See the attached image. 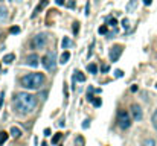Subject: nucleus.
<instances>
[{"instance_id":"obj_27","label":"nucleus","mask_w":157,"mask_h":146,"mask_svg":"<svg viewBox=\"0 0 157 146\" xmlns=\"http://www.w3.org/2000/svg\"><path fill=\"white\" fill-rule=\"evenodd\" d=\"M115 76H116V78H122V76H124V71H122V70H116V71H115Z\"/></svg>"},{"instance_id":"obj_1","label":"nucleus","mask_w":157,"mask_h":146,"mask_svg":"<svg viewBox=\"0 0 157 146\" xmlns=\"http://www.w3.org/2000/svg\"><path fill=\"white\" fill-rule=\"evenodd\" d=\"M14 110L20 114H28L32 113L34 108L37 107V97L31 93H17L14 96V101H12Z\"/></svg>"},{"instance_id":"obj_37","label":"nucleus","mask_w":157,"mask_h":146,"mask_svg":"<svg viewBox=\"0 0 157 146\" xmlns=\"http://www.w3.org/2000/svg\"><path fill=\"white\" fill-rule=\"evenodd\" d=\"M155 87H157V85H155Z\"/></svg>"},{"instance_id":"obj_3","label":"nucleus","mask_w":157,"mask_h":146,"mask_svg":"<svg viewBox=\"0 0 157 146\" xmlns=\"http://www.w3.org/2000/svg\"><path fill=\"white\" fill-rule=\"evenodd\" d=\"M55 52H48L46 55L43 56V59H41V62H43V65H44V68L46 70H49V71H54L55 68H57V62H55Z\"/></svg>"},{"instance_id":"obj_12","label":"nucleus","mask_w":157,"mask_h":146,"mask_svg":"<svg viewBox=\"0 0 157 146\" xmlns=\"http://www.w3.org/2000/svg\"><path fill=\"white\" fill-rule=\"evenodd\" d=\"M69 59H70V52H67V50L63 52V55H61V58H60V62H61V64H66Z\"/></svg>"},{"instance_id":"obj_24","label":"nucleus","mask_w":157,"mask_h":146,"mask_svg":"<svg viewBox=\"0 0 157 146\" xmlns=\"http://www.w3.org/2000/svg\"><path fill=\"white\" fill-rule=\"evenodd\" d=\"M152 125H154V128L157 129V110L152 113Z\"/></svg>"},{"instance_id":"obj_5","label":"nucleus","mask_w":157,"mask_h":146,"mask_svg":"<svg viewBox=\"0 0 157 146\" xmlns=\"http://www.w3.org/2000/svg\"><path fill=\"white\" fill-rule=\"evenodd\" d=\"M46 44H48V35L46 34H38V35L32 37V40H31L32 49H43Z\"/></svg>"},{"instance_id":"obj_25","label":"nucleus","mask_w":157,"mask_h":146,"mask_svg":"<svg viewBox=\"0 0 157 146\" xmlns=\"http://www.w3.org/2000/svg\"><path fill=\"white\" fill-rule=\"evenodd\" d=\"M134 6H136V0H131V2L128 3V6H127V11H133Z\"/></svg>"},{"instance_id":"obj_8","label":"nucleus","mask_w":157,"mask_h":146,"mask_svg":"<svg viewBox=\"0 0 157 146\" xmlns=\"http://www.w3.org/2000/svg\"><path fill=\"white\" fill-rule=\"evenodd\" d=\"M38 61H40V58H38V55H35V53H32V55H29V56L26 58V64H28L29 67H37V65H38Z\"/></svg>"},{"instance_id":"obj_9","label":"nucleus","mask_w":157,"mask_h":146,"mask_svg":"<svg viewBox=\"0 0 157 146\" xmlns=\"http://www.w3.org/2000/svg\"><path fill=\"white\" fill-rule=\"evenodd\" d=\"M87 99L90 101L95 107H101L102 105V101H101V97H95V96H92V94H87Z\"/></svg>"},{"instance_id":"obj_16","label":"nucleus","mask_w":157,"mask_h":146,"mask_svg":"<svg viewBox=\"0 0 157 146\" xmlns=\"http://www.w3.org/2000/svg\"><path fill=\"white\" fill-rule=\"evenodd\" d=\"M8 137H9V134H8V132H5V131H0V146H3V143H6Z\"/></svg>"},{"instance_id":"obj_11","label":"nucleus","mask_w":157,"mask_h":146,"mask_svg":"<svg viewBox=\"0 0 157 146\" xmlns=\"http://www.w3.org/2000/svg\"><path fill=\"white\" fill-rule=\"evenodd\" d=\"M46 6H48V0H41V3H40V5H38V6L35 8V11H34L32 17H35V15H37V14H38V12H40V11L43 9V8H46Z\"/></svg>"},{"instance_id":"obj_20","label":"nucleus","mask_w":157,"mask_h":146,"mask_svg":"<svg viewBox=\"0 0 157 146\" xmlns=\"http://www.w3.org/2000/svg\"><path fill=\"white\" fill-rule=\"evenodd\" d=\"M63 138V134L61 132H57L54 137H52V144H58V141Z\"/></svg>"},{"instance_id":"obj_23","label":"nucleus","mask_w":157,"mask_h":146,"mask_svg":"<svg viewBox=\"0 0 157 146\" xmlns=\"http://www.w3.org/2000/svg\"><path fill=\"white\" fill-rule=\"evenodd\" d=\"M122 26H124V29H127V31L130 29V20H128V18H124V20H122Z\"/></svg>"},{"instance_id":"obj_21","label":"nucleus","mask_w":157,"mask_h":146,"mask_svg":"<svg viewBox=\"0 0 157 146\" xmlns=\"http://www.w3.org/2000/svg\"><path fill=\"white\" fill-rule=\"evenodd\" d=\"M142 146H155V141L152 138H146V140H143Z\"/></svg>"},{"instance_id":"obj_30","label":"nucleus","mask_w":157,"mask_h":146,"mask_svg":"<svg viewBox=\"0 0 157 146\" xmlns=\"http://www.w3.org/2000/svg\"><path fill=\"white\" fill-rule=\"evenodd\" d=\"M90 126V120H84V123H82V128L85 129V128H88Z\"/></svg>"},{"instance_id":"obj_2","label":"nucleus","mask_w":157,"mask_h":146,"mask_svg":"<svg viewBox=\"0 0 157 146\" xmlns=\"http://www.w3.org/2000/svg\"><path fill=\"white\" fill-rule=\"evenodd\" d=\"M21 87L28 90H38L44 84V75L43 73H29V75L21 78Z\"/></svg>"},{"instance_id":"obj_35","label":"nucleus","mask_w":157,"mask_h":146,"mask_svg":"<svg viewBox=\"0 0 157 146\" xmlns=\"http://www.w3.org/2000/svg\"><path fill=\"white\" fill-rule=\"evenodd\" d=\"M57 5H64V0H55Z\"/></svg>"},{"instance_id":"obj_26","label":"nucleus","mask_w":157,"mask_h":146,"mask_svg":"<svg viewBox=\"0 0 157 146\" xmlns=\"http://www.w3.org/2000/svg\"><path fill=\"white\" fill-rule=\"evenodd\" d=\"M78 32H79V23H78V21H75V23H73V34L76 35Z\"/></svg>"},{"instance_id":"obj_15","label":"nucleus","mask_w":157,"mask_h":146,"mask_svg":"<svg viewBox=\"0 0 157 146\" xmlns=\"http://www.w3.org/2000/svg\"><path fill=\"white\" fill-rule=\"evenodd\" d=\"M11 135H12L14 138H18V137L21 135V129H20V128L12 126V128H11Z\"/></svg>"},{"instance_id":"obj_6","label":"nucleus","mask_w":157,"mask_h":146,"mask_svg":"<svg viewBox=\"0 0 157 146\" xmlns=\"http://www.w3.org/2000/svg\"><path fill=\"white\" fill-rule=\"evenodd\" d=\"M122 50H124V47H122L121 44H116V46H113V47H111V50H110V59L113 61V62H116V61L121 58V55H122Z\"/></svg>"},{"instance_id":"obj_34","label":"nucleus","mask_w":157,"mask_h":146,"mask_svg":"<svg viewBox=\"0 0 157 146\" xmlns=\"http://www.w3.org/2000/svg\"><path fill=\"white\" fill-rule=\"evenodd\" d=\"M143 3L148 6V5H151V3H152V0H143Z\"/></svg>"},{"instance_id":"obj_31","label":"nucleus","mask_w":157,"mask_h":146,"mask_svg":"<svg viewBox=\"0 0 157 146\" xmlns=\"http://www.w3.org/2000/svg\"><path fill=\"white\" fill-rule=\"evenodd\" d=\"M88 14H90V5H85V15H88Z\"/></svg>"},{"instance_id":"obj_19","label":"nucleus","mask_w":157,"mask_h":146,"mask_svg":"<svg viewBox=\"0 0 157 146\" xmlns=\"http://www.w3.org/2000/svg\"><path fill=\"white\" fill-rule=\"evenodd\" d=\"M107 23H108V26H111V28H116V26H118V20H116L115 17L107 18Z\"/></svg>"},{"instance_id":"obj_36","label":"nucleus","mask_w":157,"mask_h":146,"mask_svg":"<svg viewBox=\"0 0 157 146\" xmlns=\"http://www.w3.org/2000/svg\"><path fill=\"white\" fill-rule=\"evenodd\" d=\"M41 146H48V143H41Z\"/></svg>"},{"instance_id":"obj_22","label":"nucleus","mask_w":157,"mask_h":146,"mask_svg":"<svg viewBox=\"0 0 157 146\" xmlns=\"http://www.w3.org/2000/svg\"><path fill=\"white\" fill-rule=\"evenodd\" d=\"M87 70L90 71V73H96L98 71V67H96V64H88L87 65Z\"/></svg>"},{"instance_id":"obj_32","label":"nucleus","mask_w":157,"mask_h":146,"mask_svg":"<svg viewBox=\"0 0 157 146\" xmlns=\"http://www.w3.org/2000/svg\"><path fill=\"white\" fill-rule=\"evenodd\" d=\"M44 135H46V137H49V135H51V129H49V128L44 129Z\"/></svg>"},{"instance_id":"obj_14","label":"nucleus","mask_w":157,"mask_h":146,"mask_svg":"<svg viewBox=\"0 0 157 146\" xmlns=\"http://www.w3.org/2000/svg\"><path fill=\"white\" fill-rule=\"evenodd\" d=\"M75 81H79V82H84L85 81V75H84V73L82 71H75Z\"/></svg>"},{"instance_id":"obj_17","label":"nucleus","mask_w":157,"mask_h":146,"mask_svg":"<svg viewBox=\"0 0 157 146\" xmlns=\"http://www.w3.org/2000/svg\"><path fill=\"white\" fill-rule=\"evenodd\" d=\"M61 46H63V49H69L70 46H72V41L67 38V37H64L63 38V41H61Z\"/></svg>"},{"instance_id":"obj_10","label":"nucleus","mask_w":157,"mask_h":146,"mask_svg":"<svg viewBox=\"0 0 157 146\" xmlns=\"http://www.w3.org/2000/svg\"><path fill=\"white\" fill-rule=\"evenodd\" d=\"M8 20V9L5 6H0V23Z\"/></svg>"},{"instance_id":"obj_4","label":"nucleus","mask_w":157,"mask_h":146,"mask_svg":"<svg viewBox=\"0 0 157 146\" xmlns=\"http://www.w3.org/2000/svg\"><path fill=\"white\" fill-rule=\"evenodd\" d=\"M118 123H119V126L122 128V129H128L130 126H131V117H130V114L125 111V110H119L118 111Z\"/></svg>"},{"instance_id":"obj_28","label":"nucleus","mask_w":157,"mask_h":146,"mask_svg":"<svg viewBox=\"0 0 157 146\" xmlns=\"http://www.w3.org/2000/svg\"><path fill=\"white\" fill-rule=\"evenodd\" d=\"M20 32V28L18 26H12L11 28V34H18Z\"/></svg>"},{"instance_id":"obj_18","label":"nucleus","mask_w":157,"mask_h":146,"mask_svg":"<svg viewBox=\"0 0 157 146\" xmlns=\"http://www.w3.org/2000/svg\"><path fill=\"white\" fill-rule=\"evenodd\" d=\"M75 146H85V140H84L82 135H78L75 138Z\"/></svg>"},{"instance_id":"obj_7","label":"nucleus","mask_w":157,"mask_h":146,"mask_svg":"<svg viewBox=\"0 0 157 146\" xmlns=\"http://www.w3.org/2000/svg\"><path fill=\"white\" fill-rule=\"evenodd\" d=\"M131 114H133V117H134V120H142V117H143V113H142V108L139 107V105H131Z\"/></svg>"},{"instance_id":"obj_13","label":"nucleus","mask_w":157,"mask_h":146,"mask_svg":"<svg viewBox=\"0 0 157 146\" xmlns=\"http://www.w3.org/2000/svg\"><path fill=\"white\" fill-rule=\"evenodd\" d=\"M14 59H15V55H14V53H8V55H5V56H3V59H2V61H3L5 64H11Z\"/></svg>"},{"instance_id":"obj_29","label":"nucleus","mask_w":157,"mask_h":146,"mask_svg":"<svg viewBox=\"0 0 157 146\" xmlns=\"http://www.w3.org/2000/svg\"><path fill=\"white\" fill-rule=\"evenodd\" d=\"M98 32H99V34H107V26H101V28L98 29Z\"/></svg>"},{"instance_id":"obj_33","label":"nucleus","mask_w":157,"mask_h":146,"mask_svg":"<svg viewBox=\"0 0 157 146\" xmlns=\"http://www.w3.org/2000/svg\"><path fill=\"white\" fill-rule=\"evenodd\" d=\"M2 105H3V93L0 94V108H2Z\"/></svg>"}]
</instances>
